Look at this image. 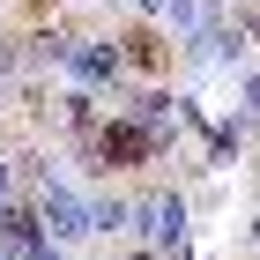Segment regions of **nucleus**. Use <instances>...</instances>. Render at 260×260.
<instances>
[{
  "label": "nucleus",
  "mask_w": 260,
  "mask_h": 260,
  "mask_svg": "<svg viewBox=\"0 0 260 260\" xmlns=\"http://www.w3.org/2000/svg\"><path fill=\"white\" fill-rule=\"evenodd\" d=\"M82 149H89V164H97V171H134V164L156 156V134H149L141 119H112V126H89V134H82Z\"/></svg>",
  "instance_id": "f257e3e1"
},
{
  "label": "nucleus",
  "mask_w": 260,
  "mask_h": 260,
  "mask_svg": "<svg viewBox=\"0 0 260 260\" xmlns=\"http://www.w3.org/2000/svg\"><path fill=\"white\" fill-rule=\"evenodd\" d=\"M30 179H38V223H45L60 245H75L82 231H89V201H75L67 186H52V179H45V171H30Z\"/></svg>",
  "instance_id": "f03ea898"
},
{
  "label": "nucleus",
  "mask_w": 260,
  "mask_h": 260,
  "mask_svg": "<svg viewBox=\"0 0 260 260\" xmlns=\"http://www.w3.org/2000/svg\"><path fill=\"white\" fill-rule=\"evenodd\" d=\"M134 223L149 231V245H156V253H171V245H179V193H149V201H134Z\"/></svg>",
  "instance_id": "7ed1b4c3"
},
{
  "label": "nucleus",
  "mask_w": 260,
  "mask_h": 260,
  "mask_svg": "<svg viewBox=\"0 0 260 260\" xmlns=\"http://www.w3.org/2000/svg\"><path fill=\"white\" fill-rule=\"evenodd\" d=\"M119 60H126V52H112V45H75V52H67V67H75L82 82H112Z\"/></svg>",
  "instance_id": "20e7f679"
},
{
  "label": "nucleus",
  "mask_w": 260,
  "mask_h": 260,
  "mask_svg": "<svg viewBox=\"0 0 260 260\" xmlns=\"http://www.w3.org/2000/svg\"><path fill=\"white\" fill-rule=\"evenodd\" d=\"M119 45H126V67H149V75L164 67V38H156V22H134Z\"/></svg>",
  "instance_id": "39448f33"
},
{
  "label": "nucleus",
  "mask_w": 260,
  "mask_h": 260,
  "mask_svg": "<svg viewBox=\"0 0 260 260\" xmlns=\"http://www.w3.org/2000/svg\"><path fill=\"white\" fill-rule=\"evenodd\" d=\"M126 119H141L149 134H156V149H164V141H171V97H164V89H149V97L126 104Z\"/></svg>",
  "instance_id": "423d86ee"
},
{
  "label": "nucleus",
  "mask_w": 260,
  "mask_h": 260,
  "mask_svg": "<svg viewBox=\"0 0 260 260\" xmlns=\"http://www.w3.org/2000/svg\"><path fill=\"white\" fill-rule=\"evenodd\" d=\"M30 231H38V223H30V208H8V201H0V260H22Z\"/></svg>",
  "instance_id": "0eeeda50"
},
{
  "label": "nucleus",
  "mask_w": 260,
  "mask_h": 260,
  "mask_svg": "<svg viewBox=\"0 0 260 260\" xmlns=\"http://www.w3.org/2000/svg\"><path fill=\"white\" fill-rule=\"evenodd\" d=\"M126 216H134L126 201H97V208H89V231H126Z\"/></svg>",
  "instance_id": "6e6552de"
},
{
  "label": "nucleus",
  "mask_w": 260,
  "mask_h": 260,
  "mask_svg": "<svg viewBox=\"0 0 260 260\" xmlns=\"http://www.w3.org/2000/svg\"><path fill=\"white\" fill-rule=\"evenodd\" d=\"M30 52H38V60H67V52H75V38H67V30H38V38H30Z\"/></svg>",
  "instance_id": "1a4fd4ad"
},
{
  "label": "nucleus",
  "mask_w": 260,
  "mask_h": 260,
  "mask_svg": "<svg viewBox=\"0 0 260 260\" xmlns=\"http://www.w3.org/2000/svg\"><path fill=\"white\" fill-rule=\"evenodd\" d=\"M15 60H22V45H15V38H0V75H8Z\"/></svg>",
  "instance_id": "9d476101"
},
{
  "label": "nucleus",
  "mask_w": 260,
  "mask_h": 260,
  "mask_svg": "<svg viewBox=\"0 0 260 260\" xmlns=\"http://www.w3.org/2000/svg\"><path fill=\"white\" fill-rule=\"evenodd\" d=\"M245 112H260V75H253V82H245Z\"/></svg>",
  "instance_id": "9b49d317"
},
{
  "label": "nucleus",
  "mask_w": 260,
  "mask_h": 260,
  "mask_svg": "<svg viewBox=\"0 0 260 260\" xmlns=\"http://www.w3.org/2000/svg\"><path fill=\"white\" fill-rule=\"evenodd\" d=\"M141 8H149V15H156V8H171V0H141Z\"/></svg>",
  "instance_id": "f8f14e48"
},
{
  "label": "nucleus",
  "mask_w": 260,
  "mask_h": 260,
  "mask_svg": "<svg viewBox=\"0 0 260 260\" xmlns=\"http://www.w3.org/2000/svg\"><path fill=\"white\" fill-rule=\"evenodd\" d=\"M0 201H8V164H0Z\"/></svg>",
  "instance_id": "ddd939ff"
},
{
  "label": "nucleus",
  "mask_w": 260,
  "mask_h": 260,
  "mask_svg": "<svg viewBox=\"0 0 260 260\" xmlns=\"http://www.w3.org/2000/svg\"><path fill=\"white\" fill-rule=\"evenodd\" d=\"M134 260H156V245H149V253H134Z\"/></svg>",
  "instance_id": "4468645a"
}]
</instances>
